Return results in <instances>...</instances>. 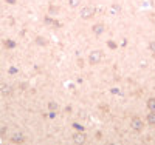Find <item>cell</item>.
<instances>
[{"instance_id":"8fae6325","label":"cell","mask_w":155,"mask_h":145,"mask_svg":"<svg viewBox=\"0 0 155 145\" xmlns=\"http://www.w3.org/2000/svg\"><path fill=\"white\" fill-rule=\"evenodd\" d=\"M151 48H154V51H155V45H151Z\"/></svg>"},{"instance_id":"30bf717a","label":"cell","mask_w":155,"mask_h":145,"mask_svg":"<svg viewBox=\"0 0 155 145\" xmlns=\"http://www.w3.org/2000/svg\"><path fill=\"white\" fill-rule=\"evenodd\" d=\"M78 3H79V0H70V5L71 6H76Z\"/></svg>"},{"instance_id":"5b68a950","label":"cell","mask_w":155,"mask_h":145,"mask_svg":"<svg viewBox=\"0 0 155 145\" xmlns=\"http://www.w3.org/2000/svg\"><path fill=\"white\" fill-rule=\"evenodd\" d=\"M148 108H149V111H152V113H155V97H151V99H148Z\"/></svg>"},{"instance_id":"9c48e42d","label":"cell","mask_w":155,"mask_h":145,"mask_svg":"<svg viewBox=\"0 0 155 145\" xmlns=\"http://www.w3.org/2000/svg\"><path fill=\"white\" fill-rule=\"evenodd\" d=\"M48 107H50V110H53V111H56V110H58V105H56V104H53V102H50V105H48Z\"/></svg>"},{"instance_id":"6da1fadb","label":"cell","mask_w":155,"mask_h":145,"mask_svg":"<svg viewBox=\"0 0 155 145\" xmlns=\"http://www.w3.org/2000/svg\"><path fill=\"white\" fill-rule=\"evenodd\" d=\"M130 127H132V130H135V131H143V128H144V124H143V121L140 119V117H132L130 119Z\"/></svg>"},{"instance_id":"52a82bcc","label":"cell","mask_w":155,"mask_h":145,"mask_svg":"<svg viewBox=\"0 0 155 145\" xmlns=\"http://www.w3.org/2000/svg\"><path fill=\"white\" fill-rule=\"evenodd\" d=\"M93 31H95V34H101V33L104 31V26H103L101 23H96V25L93 26Z\"/></svg>"},{"instance_id":"ba28073f","label":"cell","mask_w":155,"mask_h":145,"mask_svg":"<svg viewBox=\"0 0 155 145\" xmlns=\"http://www.w3.org/2000/svg\"><path fill=\"white\" fill-rule=\"evenodd\" d=\"M13 142H23V138H22V134H16L14 138H13Z\"/></svg>"},{"instance_id":"7a4b0ae2","label":"cell","mask_w":155,"mask_h":145,"mask_svg":"<svg viewBox=\"0 0 155 145\" xmlns=\"http://www.w3.org/2000/svg\"><path fill=\"white\" fill-rule=\"evenodd\" d=\"M101 60H103V53H101V51L95 50V51L90 53V56H88V62H90V63L96 65V63H99Z\"/></svg>"},{"instance_id":"3957f363","label":"cell","mask_w":155,"mask_h":145,"mask_svg":"<svg viewBox=\"0 0 155 145\" xmlns=\"http://www.w3.org/2000/svg\"><path fill=\"white\" fill-rule=\"evenodd\" d=\"M73 142H75L76 145L85 144V134L84 133H75V134H73Z\"/></svg>"},{"instance_id":"8992f818","label":"cell","mask_w":155,"mask_h":145,"mask_svg":"<svg viewBox=\"0 0 155 145\" xmlns=\"http://www.w3.org/2000/svg\"><path fill=\"white\" fill-rule=\"evenodd\" d=\"M148 124L155 127V113H152V111H151V113L148 114Z\"/></svg>"},{"instance_id":"277c9868","label":"cell","mask_w":155,"mask_h":145,"mask_svg":"<svg viewBox=\"0 0 155 145\" xmlns=\"http://www.w3.org/2000/svg\"><path fill=\"white\" fill-rule=\"evenodd\" d=\"M92 16H93V10H92V8H84V10L81 11V17H82V19H90Z\"/></svg>"}]
</instances>
